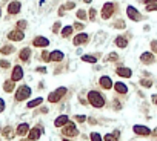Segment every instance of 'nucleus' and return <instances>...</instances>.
Wrapping results in <instances>:
<instances>
[{"mask_svg": "<svg viewBox=\"0 0 157 141\" xmlns=\"http://www.w3.org/2000/svg\"><path fill=\"white\" fill-rule=\"evenodd\" d=\"M115 46H119V48H126L128 46V40L125 38V37H122V35H119L117 38H115Z\"/></svg>", "mask_w": 157, "mask_h": 141, "instance_id": "4be33fe9", "label": "nucleus"}, {"mask_svg": "<svg viewBox=\"0 0 157 141\" xmlns=\"http://www.w3.org/2000/svg\"><path fill=\"white\" fill-rule=\"evenodd\" d=\"M42 103H43V98H42V97H39V98H36V100H31V101L26 104V106H28L29 109H31V107H37V106H40Z\"/></svg>", "mask_w": 157, "mask_h": 141, "instance_id": "b1692460", "label": "nucleus"}, {"mask_svg": "<svg viewBox=\"0 0 157 141\" xmlns=\"http://www.w3.org/2000/svg\"><path fill=\"white\" fill-rule=\"evenodd\" d=\"M63 52L62 51H52L51 54H49V62H62V60H63Z\"/></svg>", "mask_w": 157, "mask_h": 141, "instance_id": "6ab92c4d", "label": "nucleus"}, {"mask_svg": "<svg viewBox=\"0 0 157 141\" xmlns=\"http://www.w3.org/2000/svg\"><path fill=\"white\" fill-rule=\"evenodd\" d=\"M28 132H29V126H28V123H20V124L17 126V130H16L17 135L25 137V135H28Z\"/></svg>", "mask_w": 157, "mask_h": 141, "instance_id": "a211bd4d", "label": "nucleus"}, {"mask_svg": "<svg viewBox=\"0 0 157 141\" xmlns=\"http://www.w3.org/2000/svg\"><path fill=\"white\" fill-rule=\"evenodd\" d=\"M114 89H115V92H117V94H126L128 92V86L125 83L117 81V83H114Z\"/></svg>", "mask_w": 157, "mask_h": 141, "instance_id": "aec40b11", "label": "nucleus"}, {"mask_svg": "<svg viewBox=\"0 0 157 141\" xmlns=\"http://www.w3.org/2000/svg\"><path fill=\"white\" fill-rule=\"evenodd\" d=\"M42 60H43V62H49V52L43 51L42 52Z\"/></svg>", "mask_w": 157, "mask_h": 141, "instance_id": "4c0bfd02", "label": "nucleus"}, {"mask_svg": "<svg viewBox=\"0 0 157 141\" xmlns=\"http://www.w3.org/2000/svg\"><path fill=\"white\" fill-rule=\"evenodd\" d=\"M77 18L79 20H86V12L83 9H79L77 11Z\"/></svg>", "mask_w": 157, "mask_h": 141, "instance_id": "2f4dec72", "label": "nucleus"}, {"mask_svg": "<svg viewBox=\"0 0 157 141\" xmlns=\"http://www.w3.org/2000/svg\"><path fill=\"white\" fill-rule=\"evenodd\" d=\"M68 123H70V117L68 115H60V117H57L56 120H54V126L56 127H63Z\"/></svg>", "mask_w": 157, "mask_h": 141, "instance_id": "f3484780", "label": "nucleus"}, {"mask_svg": "<svg viewBox=\"0 0 157 141\" xmlns=\"http://www.w3.org/2000/svg\"><path fill=\"white\" fill-rule=\"evenodd\" d=\"M20 141H32V140H29V138H28V140H20Z\"/></svg>", "mask_w": 157, "mask_h": 141, "instance_id": "3c124183", "label": "nucleus"}, {"mask_svg": "<svg viewBox=\"0 0 157 141\" xmlns=\"http://www.w3.org/2000/svg\"><path fill=\"white\" fill-rule=\"evenodd\" d=\"M20 60H22V62H28V60L31 58V49L29 48H23L22 51H20Z\"/></svg>", "mask_w": 157, "mask_h": 141, "instance_id": "412c9836", "label": "nucleus"}, {"mask_svg": "<svg viewBox=\"0 0 157 141\" xmlns=\"http://www.w3.org/2000/svg\"><path fill=\"white\" fill-rule=\"evenodd\" d=\"M140 62L145 63V64H153V63L156 62L154 54H153V52H143L142 55H140Z\"/></svg>", "mask_w": 157, "mask_h": 141, "instance_id": "ddd939ff", "label": "nucleus"}, {"mask_svg": "<svg viewBox=\"0 0 157 141\" xmlns=\"http://www.w3.org/2000/svg\"><path fill=\"white\" fill-rule=\"evenodd\" d=\"M37 72H46V68H37Z\"/></svg>", "mask_w": 157, "mask_h": 141, "instance_id": "de8ad7c7", "label": "nucleus"}, {"mask_svg": "<svg viewBox=\"0 0 157 141\" xmlns=\"http://www.w3.org/2000/svg\"><path fill=\"white\" fill-rule=\"evenodd\" d=\"M63 141H70V140H63Z\"/></svg>", "mask_w": 157, "mask_h": 141, "instance_id": "864d4df0", "label": "nucleus"}, {"mask_svg": "<svg viewBox=\"0 0 157 141\" xmlns=\"http://www.w3.org/2000/svg\"><path fill=\"white\" fill-rule=\"evenodd\" d=\"M95 16H97V11H95V8H91L90 9V20H95Z\"/></svg>", "mask_w": 157, "mask_h": 141, "instance_id": "c9c22d12", "label": "nucleus"}, {"mask_svg": "<svg viewBox=\"0 0 157 141\" xmlns=\"http://www.w3.org/2000/svg\"><path fill=\"white\" fill-rule=\"evenodd\" d=\"M133 130L135 135H139V137H148V135H151V130L148 129L146 126H140V124H135L133 127Z\"/></svg>", "mask_w": 157, "mask_h": 141, "instance_id": "0eeeda50", "label": "nucleus"}, {"mask_svg": "<svg viewBox=\"0 0 157 141\" xmlns=\"http://www.w3.org/2000/svg\"><path fill=\"white\" fill-rule=\"evenodd\" d=\"M0 68H3V69L9 68V62H6V60H0Z\"/></svg>", "mask_w": 157, "mask_h": 141, "instance_id": "58836bf2", "label": "nucleus"}, {"mask_svg": "<svg viewBox=\"0 0 157 141\" xmlns=\"http://www.w3.org/2000/svg\"><path fill=\"white\" fill-rule=\"evenodd\" d=\"M26 20H20V22H17V29H20V31H23L25 28H26Z\"/></svg>", "mask_w": 157, "mask_h": 141, "instance_id": "7c9ffc66", "label": "nucleus"}, {"mask_svg": "<svg viewBox=\"0 0 157 141\" xmlns=\"http://www.w3.org/2000/svg\"><path fill=\"white\" fill-rule=\"evenodd\" d=\"M72 31H74V28H72V26L71 25H68V26H65V28L62 29V37H70L71 34H72Z\"/></svg>", "mask_w": 157, "mask_h": 141, "instance_id": "393cba45", "label": "nucleus"}, {"mask_svg": "<svg viewBox=\"0 0 157 141\" xmlns=\"http://www.w3.org/2000/svg\"><path fill=\"white\" fill-rule=\"evenodd\" d=\"M99 84H100L103 89H106V91H110L111 88H114V83H113V80H111L110 77H108V75L100 77V80H99Z\"/></svg>", "mask_w": 157, "mask_h": 141, "instance_id": "9d476101", "label": "nucleus"}, {"mask_svg": "<svg viewBox=\"0 0 157 141\" xmlns=\"http://www.w3.org/2000/svg\"><path fill=\"white\" fill-rule=\"evenodd\" d=\"M88 37H90V35H88V34H83V32H80V34H79V35H76V37H74V38H72V43H74V45H76V46H80V45H85V43L88 42Z\"/></svg>", "mask_w": 157, "mask_h": 141, "instance_id": "dca6fc26", "label": "nucleus"}, {"mask_svg": "<svg viewBox=\"0 0 157 141\" xmlns=\"http://www.w3.org/2000/svg\"><path fill=\"white\" fill-rule=\"evenodd\" d=\"M82 60L86 62V63H95V62H97V57H94V55H83Z\"/></svg>", "mask_w": 157, "mask_h": 141, "instance_id": "bb28decb", "label": "nucleus"}, {"mask_svg": "<svg viewBox=\"0 0 157 141\" xmlns=\"http://www.w3.org/2000/svg\"><path fill=\"white\" fill-rule=\"evenodd\" d=\"M114 26H115V28H122V29H123L125 28V22H123V20H117Z\"/></svg>", "mask_w": 157, "mask_h": 141, "instance_id": "e433bc0d", "label": "nucleus"}, {"mask_svg": "<svg viewBox=\"0 0 157 141\" xmlns=\"http://www.w3.org/2000/svg\"><path fill=\"white\" fill-rule=\"evenodd\" d=\"M20 9H22V3L17 2V0H16V2H11V3L8 5V12H9V14H12V16L19 14Z\"/></svg>", "mask_w": 157, "mask_h": 141, "instance_id": "4468645a", "label": "nucleus"}, {"mask_svg": "<svg viewBox=\"0 0 157 141\" xmlns=\"http://www.w3.org/2000/svg\"><path fill=\"white\" fill-rule=\"evenodd\" d=\"M63 135L66 137H77L79 135V130H77V127L74 123H68L66 126H63Z\"/></svg>", "mask_w": 157, "mask_h": 141, "instance_id": "39448f33", "label": "nucleus"}, {"mask_svg": "<svg viewBox=\"0 0 157 141\" xmlns=\"http://www.w3.org/2000/svg\"><path fill=\"white\" fill-rule=\"evenodd\" d=\"M140 84L143 86V88H151V86H153V81H151V80H142Z\"/></svg>", "mask_w": 157, "mask_h": 141, "instance_id": "72a5a7b5", "label": "nucleus"}, {"mask_svg": "<svg viewBox=\"0 0 157 141\" xmlns=\"http://www.w3.org/2000/svg\"><path fill=\"white\" fill-rule=\"evenodd\" d=\"M142 2L146 5H151V3H157V0H142Z\"/></svg>", "mask_w": 157, "mask_h": 141, "instance_id": "49530a36", "label": "nucleus"}, {"mask_svg": "<svg viewBox=\"0 0 157 141\" xmlns=\"http://www.w3.org/2000/svg\"><path fill=\"white\" fill-rule=\"evenodd\" d=\"M32 45L36 46V48H46L48 45H49V40H48L46 37H42V35H39L32 40Z\"/></svg>", "mask_w": 157, "mask_h": 141, "instance_id": "9b49d317", "label": "nucleus"}, {"mask_svg": "<svg viewBox=\"0 0 157 141\" xmlns=\"http://www.w3.org/2000/svg\"><path fill=\"white\" fill-rule=\"evenodd\" d=\"M88 101L91 103V106L94 107H103L105 106V97L102 95V94L99 91H90V94H88Z\"/></svg>", "mask_w": 157, "mask_h": 141, "instance_id": "f257e3e1", "label": "nucleus"}, {"mask_svg": "<svg viewBox=\"0 0 157 141\" xmlns=\"http://www.w3.org/2000/svg\"><path fill=\"white\" fill-rule=\"evenodd\" d=\"M60 28H62L60 22H56V23H54V26H52V32H54V34H57V32L60 31Z\"/></svg>", "mask_w": 157, "mask_h": 141, "instance_id": "f704fd0d", "label": "nucleus"}, {"mask_svg": "<svg viewBox=\"0 0 157 141\" xmlns=\"http://www.w3.org/2000/svg\"><path fill=\"white\" fill-rule=\"evenodd\" d=\"M42 133H43L42 127H32V129H29V132H28V138L32 140V141H37L40 137H42Z\"/></svg>", "mask_w": 157, "mask_h": 141, "instance_id": "1a4fd4ad", "label": "nucleus"}, {"mask_svg": "<svg viewBox=\"0 0 157 141\" xmlns=\"http://www.w3.org/2000/svg\"><path fill=\"white\" fill-rule=\"evenodd\" d=\"M0 16H2V11H0Z\"/></svg>", "mask_w": 157, "mask_h": 141, "instance_id": "5fc2aeb1", "label": "nucleus"}, {"mask_svg": "<svg viewBox=\"0 0 157 141\" xmlns=\"http://www.w3.org/2000/svg\"><path fill=\"white\" fill-rule=\"evenodd\" d=\"M3 137H5V138H12V137H14V133H12L11 127H5V129H3Z\"/></svg>", "mask_w": 157, "mask_h": 141, "instance_id": "cd10ccee", "label": "nucleus"}, {"mask_svg": "<svg viewBox=\"0 0 157 141\" xmlns=\"http://www.w3.org/2000/svg\"><path fill=\"white\" fill-rule=\"evenodd\" d=\"M153 103L157 104V95H153Z\"/></svg>", "mask_w": 157, "mask_h": 141, "instance_id": "09e8293b", "label": "nucleus"}, {"mask_svg": "<svg viewBox=\"0 0 157 141\" xmlns=\"http://www.w3.org/2000/svg\"><path fill=\"white\" fill-rule=\"evenodd\" d=\"M83 2H85V3H91V0H83Z\"/></svg>", "mask_w": 157, "mask_h": 141, "instance_id": "8fccbe9b", "label": "nucleus"}, {"mask_svg": "<svg viewBox=\"0 0 157 141\" xmlns=\"http://www.w3.org/2000/svg\"><path fill=\"white\" fill-rule=\"evenodd\" d=\"M74 118H76L79 123H83V121H86V117H85V115H76Z\"/></svg>", "mask_w": 157, "mask_h": 141, "instance_id": "a19ab883", "label": "nucleus"}, {"mask_svg": "<svg viewBox=\"0 0 157 141\" xmlns=\"http://www.w3.org/2000/svg\"><path fill=\"white\" fill-rule=\"evenodd\" d=\"M0 52L3 54V55H8V54H11V52H14V48H12L11 45H6V46H3L2 49H0Z\"/></svg>", "mask_w": 157, "mask_h": 141, "instance_id": "a878e982", "label": "nucleus"}, {"mask_svg": "<svg viewBox=\"0 0 157 141\" xmlns=\"http://www.w3.org/2000/svg\"><path fill=\"white\" fill-rule=\"evenodd\" d=\"M29 95H31V88L26 86V84L20 86V88L16 91V100L17 101H23V100L29 98Z\"/></svg>", "mask_w": 157, "mask_h": 141, "instance_id": "f03ea898", "label": "nucleus"}, {"mask_svg": "<svg viewBox=\"0 0 157 141\" xmlns=\"http://www.w3.org/2000/svg\"><path fill=\"white\" fill-rule=\"evenodd\" d=\"M115 72H117V75L122 77V78H129L133 75V71L129 68H125V66H120V68L115 69Z\"/></svg>", "mask_w": 157, "mask_h": 141, "instance_id": "2eb2a0df", "label": "nucleus"}, {"mask_svg": "<svg viewBox=\"0 0 157 141\" xmlns=\"http://www.w3.org/2000/svg\"><path fill=\"white\" fill-rule=\"evenodd\" d=\"M65 94H66V88H59V89H56L54 92H51L49 95H48V101L49 103H59Z\"/></svg>", "mask_w": 157, "mask_h": 141, "instance_id": "7ed1b4c3", "label": "nucleus"}, {"mask_svg": "<svg viewBox=\"0 0 157 141\" xmlns=\"http://www.w3.org/2000/svg\"><path fill=\"white\" fill-rule=\"evenodd\" d=\"M154 135H157V129H156V130H154Z\"/></svg>", "mask_w": 157, "mask_h": 141, "instance_id": "603ef678", "label": "nucleus"}, {"mask_svg": "<svg viewBox=\"0 0 157 141\" xmlns=\"http://www.w3.org/2000/svg\"><path fill=\"white\" fill-rule=\"evenodd\" d=\"M117 60H119V55L115 52H111L110 55L106 57V62H117Z\"/></svg>", "mask_w": 157, "mask_h": 141, "instance_id": "c85d7f7f", "label": "nucleus"}, {"mask_svg": "<svg viewBox=\"0 0 157 141\" xmlns=\"http://www.w3.org/2000/svg\"><path fill=\"white\" fill-rule=\"evenodd\" d=\"M8 38L11 42H22L25 38V34H23V31H20V29H14L8 34Z\"/></svg>", "mask_w": 157, "mask_h": 141, "instance_id": "6e6552de", "label": "nucleus"}, {"mask_svg": "<svg viewBox=\"0 0 157 141\" xmlns=\"http://www.w3.org/2000/svg\"><path fill=\"white\" fill-rule=\"evenodd\" d=\"M151 49H153V52L157 54V40H153L151 42Z\"/></svg>", "mask_w": 157, "mask_h": 141, "instance_id": "37998d69", "label": "nucleus"}, {"mask_svg": "<svg viewBox=\"0 0 157 141\" xmlns=\"http://www.w3.org/2000/svg\"><path fill=\"white\" fill-rule=\"evenodd\" d=\"M114 11H115V5L114 3H105L103 5V9H102V18L108 20L110 17H113Z\"/></svg>", "mask_w": 157, "mask_h": 141, "instance_id": "20e7f679", "label": "nucleus"}, {"mask_svg": "<svg viewBox=\"0 0 157 141\" xmlns=\"http://www.w3.org/2000/svg\"><path fill=\"white\" fill-rule=\"evenodd\" d=\"M91 141H103V140H102L100 133H97V132H92V133H91Z\"/></svg>", "mask_w": 157, "mask_h": 141, "instance_id": "473e14b6", "label": "nucleus"}, {"mask_svg": "<svg viewBox=\"0 0 157 141\" xmlns=\"http://www.w3.org/2000/svg\"><path fill=\"white\" fill-rule=\"evenodd\" d=\"M72 28H76V29H83V25H82V23H74V26H72Z\"/></svg>", "mask_w": 157, "mask_h": 141, "instance_id": "a18cd8bd", "label": "nucleus"}, {"mask_svg": "<svg viewBox=\"0 0 157 141\" xmlns=\"http://www.w3.org/2000/svg\"><path fill=\"white\" fill-rule=\"evenodd\" d=\"M74 6H76V3H74V2H68V3L63 6V8H65V9H72Z\"/></svg>", "mask_w": 157, "mask_h": 141, "instance_id": "79ce46f5", "label": "nucleus"}, {"mask_svg": "<svg viewBox=\"0 0 157 141\" xmlns=\"http://www.w3.org/2000/svg\"><path fill=\"white\" fill-rule=\"evenodd\" d=\"M126 16L131 20H134V22H140V20H142V14L134 8V6H128V8H126Z\"/></svg>", "mask_w": 157, "mask_h": 141, "instance_id": "423d86ee", "label": "nucleus"}, {"mask_svg": "<svg viewBox=\"0 0 157 141\" xmlns=\"http://www.w3.org/2000/svg\"><path fill=\"white\" fill-rule=\"evenodd\" d=\"M146 11H157V3H151L146 6Z\"/></svg>", "mask_w": 157, "mask_h": 141, "instance_id": "ea45409f", "label": "nucleus"}, {"mask_svg": "<svg viewBox=\"0 0 157 141\" xmlns=\"http://www.w3.org/2000/svg\"><path fill=\"white\" fill-rule=\"evenodd\" d=\"M103 141H119V140H117V135H114V133H108V135H105Z\"/></svg>", "mask_w": 157, "mask_h": 141, "instance_id": "c756f323", "label": "nucleus"}, {"mask_svg": "<svg viewBox=\"0 0 157 141\" xmlns=\"http://www.w3.org/2000/svg\"><path fill=\"white\" fill-rule=\"evenodd\" d=\"M23 78V69L22 66H14V69H12V74H11V80L12 81H19V80Z\"/></svg>", "mask_w": 157, "mask_h": 141, "instance_id": "f8f14e48", "label": "nucleus"}, {"mask_svg": "<svg viewBox=\"0 0 157 141\" xmlns=\"http://www.w3.org/2000/svg\"><path fill=\"white\" fill-rule=\"evenodd\" d=\"M16 81H12V80H6V81L3 83V91L5 92H12V91H14V84Z\"/></svg>", "mask_w": 157, "mask_h": 141, "instance_id": "5701e85b", "label": "nucleus"}, {"mask_svg": "<svg viewBox=\"0 0 157 141\" xmlns=\"http://www.w3.org/2000/svg\"><path fill=\"white\" fill-rule=\"evenodd\" d=\"M5 111V101H3V98H0V112H3Z\"/></svg>", "mask_w": 157, "mask_h": 141, "instance_id": "c03bdc74", "label": "nucleus"}]
</instances>
